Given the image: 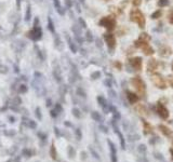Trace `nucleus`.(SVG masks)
<instances>
[{
    "label": "nucleus",
    "mask_w": 173,
    "mask_h": 162,
    "mask_svg": "<svg viewBox=\"0 0 173 162\" xmlns=\"http://www.w3.org/2000/svg\"><path fill=\"white\" fill-rule=\"evenodd\" d=\"M161 15V11H157L154 14H151V18H158V16Z\"/></svg>",
    "instance_id": "nucleus-13"
},
{
    "label": "nucleus",
    "mask_w": 173,
    "mask_h": 162,
    "mask_svg": "<svg viewBox=\"0 0 173 162\" xmlns=\"http://www.w3.org/2000/svg\"><path fill=\"white\" fill-rule=\"evenodd\" d=\"M158 5H160V7H164V5H168V0H160V1L158 2Z\"/></svg>",
    "instance_id": "nucleus-14"
},
{
    "label": "nucleus",
    "mask_w": 173,
    "mask_h": 162,
    "mask_svg": "<svg viewBox=\"0 0 173 162\" xmlns=\"http://www.w3.org/2000/svg\"><path fill=\"white\" fill-rule=\"evenodd\" d=\"M151 81H153V83H154L157 88H159V89H166V82H164V80H163L159 75L153 76V77H151Z\"/></svg>",
    "instance_id": "nucleus-3"
},
{
    "label": "nucleus",
    "mask_w": 173,
    "mask_h": 162,
    "mask_svg": "<svg viewBox=\"0 0 173 162\" xmlns=\"http://www.w3.org/2000/svg\"><path fill=\"white\" fill-rule=\"evenodd\" d=\"M131 65L135 70H141L142 68V59L141 57H135L131 59Z\"/></svg>",
    "instance_id": "nucleus-6"
},
{
    "label": "nucleus",
    "mask_w": 173,
    "mask_h": 162,
    "mask_svg": "<svg viewBox=\"0 0 173 162\" xmlns=\"http://www.w3.org/2000/svg\"><path fill=\"white\" fill-rule=\"evenodd\" d=\"M170 152H171V155H172V159H173V144H172V148H171Z\"/></svg>",
    "instance_id": "nucleus-17"
},
{
    "label": "nucleus",
    "mask_w": 173,
    "mask_h": 162,
    "mask_svg": "<svg viewBox=\"0 0 173 162\" xmlns=\"http://www.w3.org/2000/svg\"><path fill=\"white\" fill-rule=\"evenodd\" d=\"M131 83H132V86H134L136 92H137L140 95H145V83H144V81L142 80L140 77L132 78Z\"/></svg>",
    "instance_id": "nucleus-2"
},
{
    "label": "nucleus",
    "mask_w": 173,
    "mask_h": 162,
    "mask_svg": "<svg viewBox=\"0 0 173 162\" xmlns=\"http://www.w3.org/2000/svg\"><path fill=\"white\" fill-rule=\"evenodd\" d=\"M143 51H144V53L146 55H151V54L154 53V50L147 44V43H144V45H143Z\"/></svg>",
    "instance_id": "nucleus-11"
},
{
    "label": "nucleus",
    "mask_w": 173,
    "mask_h": 162,
    "mask_svg": "<svg viewBox=\"0 0 173 162\" xmlns=\"http://www.w3.org/2000/svg\"><path fill=\"white\" fill-rule=\"evenodd\" d=\"M141 2H142L141 0H133V3H134V5H136V7H137V5H140Z\"/></svg>",
    "instance_id": "nucleus-16"
},
{
    "label": "nucleus",
    "mask_w": 173,
    "mask_h": 162,
    "mask_svg": "<svg viewBox=\"0 0 173 162\" xmlns=\"http://www.w3.org/2000/svg\"><path fill=\"white\" fill-rule=\"evenodd\" d=\"M172 69H173V63H172Z\"/></svg>",
    "instance_id": "nucleus-18"
},
{
    "label": "nucleus",
    "mask_w": 173,
    "mask_h": 162,
    "mask_svg": "<svg viewBox=\"0 0 173 162\" xmlns=\"http://www.w3.org/2000/svg\"><path fill=\"white\" fill-rule=\"evenodd\" d=\"M169 21H170L171 24H173V10L169 13Z\"/></svg>",
    "instance_id": "nucleus-15"
},
{
    "label": "nucleus",
    "mask_w": 173,
    "mask_h": 162,
    "mask_svg": "<svg viewBox=\"0 0 173 162\" xmlns=\"http://www.w3.org/2000/svg\"><path fill=\"white\" fill-rule=\"evenodd\" d=\"M143 126H144V133L145 134H149V133L153 132V128L147 121H143Z\"/></svg>",
    "instance_id": "nucleus-10"
},
{
    "label": "nucleus",
    "mask_w": 173,
    "mask_h": 162,
    "mask_svg": "<svg viewBox=\"0 0 173 162\" xmlns=\"http://www.w3.org/2000/svg\"><path fill=\"white\" fill-rule=\"evenodd\" d=\"M158 129L160 130V132H161L162 134L164 135V136H171L172 135V131L169 129L168 126H166V125H163V124H160V125H158Z\"/></svg>",
    "instance_id": "nucleus-7"
},
{
    "label": "nucleus",
    "mask_w": 173,
    "mask_h": 162,
    "mask_svg": "<svg viewBox=\"0 0 173 162\" xmlns=\"http://www.w3.org/2000/svg\"><path fill=\"white\" fill-rule=\"evenodd\" d=\"M127 97H128V101H129L131 104H135V103L139 101V97L135 93H132V92H128L127 93Z\"/></svg>",
    "instance_id": "nucleus-8"
},
{
    "label": "nucleus",
    "mask_w": 173,
    "mask_h": 162,
    "mask_svg": "<svg viewBox=\"0 0 173 162\" xmlns=\"http://www.w3.org/2000/svg\"><path fill=\"white\" fill-rule=\"evenodd\" d=\"M157 113L161 117L162 119H168L169 118V110H168L164 105H162L161 103H158L157 105Z\"/></svg>",
    "instance_id": "nucleus-4"
},
{
    "label": "nucleus",
    "mask_w": 173,
    "mask_h": 162,
    "mask_svg": "<svg viewBox=\"0 0 173 162\" xmlns=\"http://www.w3.org/2000/svg\"><path fill=\"white\" fill-rule=\"evenodd\" d=\"M147 68L148 70H155L157 68V62L156 59H151L149 62H148V66H147Z\"/></svg>",
    "instance_id": "nucleus-12"
},
{
    "label": "nucleus",
    "mask_w": 173,
    "mask_h": 162,
    "mask_svg": "<svg viewBox=\"0 0 173 162\" xmlns=\"http://www.w3.org/2000/svg\"><path fill=\"white\" fill-rule=\"evenodd\" d=\"M131 20L133 22H135L141 28H143L144 25H145V20H144V16L142 14V12H141L139 9H133V10L131 11Z\"/></svg>",
    "instance_id": "nucleus-1"
},
{
    "label": "nucleus",
    "mask_w": 173,
    "mask_h": 162,
    "mask_svg": "<svg viewBox=\"0 0 173 162\" xmlns=\"http://www.w3.org/2000/svg\"><path fill=\"white\" fill-rule=\"evenodd\" d=\"M101 24L104 25V26L108 28V29H113L114 27H115V21H114L113 18H109V17H105L102 22H101Z\"/></svg>",
    "instance_id": "nucleus-5"
},
{
    "label": "nucleus",
    "mask_w": 173,
    "mask_h": 162,
    "mask_svg": "<svg viewBox=\"0 0 173 162\" xmlns=\"http://www.w3.org/2000/svg\"><path fill=\"white\" fill-rule=\"evenodd\" d=\"M106 41H107L108 45L110 47V48H114L115 47V43H116V40H115V37H114L113 35H106Z\"/></svg>",
    "instance_id": "nucleus-9"
}]
</instances>
